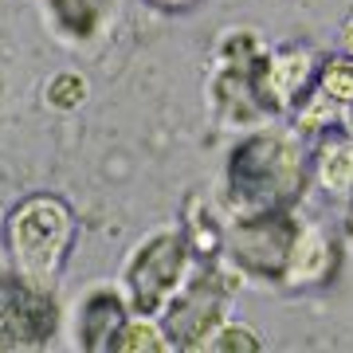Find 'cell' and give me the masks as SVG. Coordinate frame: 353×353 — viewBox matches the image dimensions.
Here are the masks:
<instances>
[{
    "label": "cell",
    "mask_w": 353,
    "mask_h": 353,
    "mask_svg": "<svg viewBox=\"0 0 353 353\" xmlns=\"http://www.w3.org/2000/svg\"><path fill=\"white\" fill-rule=\"evenodd\" d=\"M71 236H75V224H71V212L63 201L32 196L16 208L8 220V240H12V255L24 271L28 287L43 290L55 283L63 255L71 248Z\"/></svg>",
    "instance_id": "obj_1"
},
{
    "label": "cell",
    "mask_w": 353,
    "mask_h": 353,
    "mask_svg": "<svg viewBox=\"0 0 353 353\" xmlns=\"http://www.w3.org/2000/svg\"><path fill=\"white\" fill-rule=\"evenodd\" d=\"M303 181V165L279 138H252L232 157V192L248 204H275L290 201Z\"/></svg>",
    "instance_id": "obj_2"
},
{
    "label": "cell",
    "mask_w": 353,
    "mask_h": 353,
    "mask_svg": "<svg viewBox=\"0 0 353 353\" xmlns=\"http://www.w3.org/2000/svg\"><path fill=\"white\" fill-rule=\"evenodd\" d=\"M294 243H299V224L287 212L267 208V212L252 216V220H243L236 228L232 255H236V263L243 271H255V275H287Z\"/></svg>",
    "instance_id": "obj_3"
},
{
    "label": "cell",
    "mask_w": 353,
    "mask_h": 353,
    "mask_svg": "<svg viewBox=\"0 0 353 353\" xmlns=\"http://www.w3.org/2000/svg\"><path fill=\"white\" fill-rule=\"evenodd\" d=\"M185 267V240L181 236H161L153 240L134 263V299H138L141 314H157L165 306V294L176 287V275Z\"/></svg>",
    "instance_id": "obj_4"
},
{
    "label": "cell",
    "mask_w": 353,
    "mask_h": 353,
    "mask_svg": "<svg viewBox=\"0 0 353 353\" xmlns=\"http://www.w3.org/2000/svg\"><path fill=\"white\" fill-rule=\"evenodd\" d=\"M55 334V306L36 287L12 290L0 303V350H36Z\"/></svg>",
    "instance_id": "obj_5"
},
{
    "label": "cell",
    "mask_w": 353,
    "mask_h": 353,
    "mask_svg": "<svg viewBox=\"0 0 353 353\" xmlns=\"http://www.w3.org/2000/svg\"><path fill=\"white\" fill-rule=\"evenodd\" d=\"M216 318H220V299H216V290H208L201 283L189 299H181L169 310V334L176 338V345H204Z\"/></svg>",
    "instance_id": "obj_6"
},
{
    "label": "cell",
    "mask_w": 353,
    "mask_h": 353,
    "mask_svg": "<svg viewBox=\"0 0 353 353\" xmlns=\"http://www.w3.org/2000/svg\"><path fill=\"white\" fill-rule=\"evenodd\" d=\"M126 330V318H122V306L114 294H94L83 310V345L94 353L114 350L118 334Z\"/></svg>",
    "instance_id": "obj_7"
},
{
    "label": "cell",
    "mask_w": 353,
    "mask_h": 353,
    "mask_svg": "<svg viewBox=\"0 0 353 353\" xmlns=\"http://www.w3.org/2000/svg\"><path fill=\"white\" fill-rule=\"evenodd\" d=\"M306 83H310V55L306 51H283L263 71V87H267V99L271 102L299 99V90Z\"/></svg>",
    "instance_id": "obj_8"
},
{
    "label": "cell",
    "mask_w": 353,
    "mask_h": 353,
    "mask_svg": "<svg viewBox=\"0 0 353 353\" xmlns=\"http://www.w3.org/2000/svg\"><path fill=\"white\" fill-rule=\"evenodd\" d=\"M314 173L326 192H350L353 189V141L350 138H326L318 145Z\"/></svg>",
    "instance_id": "obj_9"
},
{
    "label": "cell",
    "mask_w": 353,
    "mask_h": 353,
    "mask_svg": "<svg viewBox=\"0 0 353 353\" xmlns=\"http://www.w3.org/2000/svg\"><path fill=\"white\" fill-rule=\"evenodd\" d=\"M326 263H330V243L318 232H306L294 243V255H290L287 271H290V279H318V275H326Z\"/></svg>",
    "instance_id": "obj_10"
},
{
    "label": "cell",
    "mask_w": 353,
    "mask_h": 353,
    "mask_svg": "<svg viewBox=\"0 0 353 353\" xmlns=\"http://www.w3.org/2000/svg\"><path fill=\"white\" fill-rule=\"evenodd\" d=\"M51 4H55V16L79 36L94 32V24L106 12V0H51Z\"/></svg>",
    "instance_id": "obj_11"
},
{
    "label": "cell",
    "mask_w": 353,
    "mask_h": 353,
    "mask_svg": "<svg viewBox=\"0 0 353 353\" xmlns=\"http://www.w3.org/2000/svg\"><path fill=\"white\" fill-rule=\"evenodd\" d=\"M322 94L334 102H353V59H330L322 67Z\"/></svg>",
    "instance_id": "obj_12"
},
{
    "label": "cell",
    "mask_w": 353,
    "mask_h": 353,
    "mask_svg": "<svg viewBox=\"0 0 353 353\" xmlns=\"http://www.w3.org/2000/svg\"><path fill=\"white\" fill-rule=\"evenodd\" d=\"M114 350H122V353H134V350L161 353V350H165V341H157V334H153L150 326H134V330H122V334H118Z\"/></svg>",
    "instance_id": "obj_13"
},
{
    "label": "cell",
    "mask_w": 353,
    "mask_h": 353,
    "mask_svg": "<svg viewBox=\"0 0 353 353\" xmlns=\"http://www.w3.org/2000/svg\"><path fill=\"white\" fill-rule=\"evenodd\" d=\"M208 350H240V353H255L259 350V341H255V334L252 330H243V326H236V330H224L220 334V341H208Z\"/></svg>",
    "instance_id": "obj_14"
},
{
    "label": "cell",
    "mask_w": 353,
    "mask_h": 353,
    "mask_svg": "<svg viewBox=\"0 0 353 353\" xmlns=\"http://www.w3.org/2000/svg\"><path fill=\"white\" fill-rule=\"evenodd\" d=\"M51 99L59 102V106H75L83 99V83L75 75H59L55 79V87H51Z\"/></svg>",
    "instance_id": "obj_15"
},
{
    "label": "cell",
    "mask_w": 353,
    "mask_h": 353,
    "mask_svg": "<svg viewBox=\"0 0 353 353\" xmlns=\"http://www.w3.org/2000/svg\"><path fill=\"white\" fill-rule=\"evenodd\" d=\"M341 48H345V55L353 59V12H350V20L341 24Z\"/></svg>",
    "instance_id": "obj_16"
},
{
    "label": "cell",
    "mask_w": 353,
    "mask_h": 353,
    "mask_svg": "<svg viewBox=\"0 0 353 353\" xmlns=\"http://www.w3.org/2000/svg\"><path fill=\"white\" fill-rule=\"evenodd\" d=\"M153 4H161V8H189L196 0H153Z\"/></svg>",
    "instance_id": "obj_17"
}]
</instances>
